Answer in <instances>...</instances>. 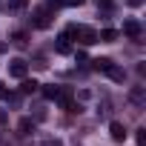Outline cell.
Returning <instances> with one entry per match:
<instances>
[{"label":"cell","instance_id":"1","mask_svg":"<svg viewBox=\"0 0 146 146\" xmlns=\"http://www.w3.org/2000/svg\"><path fill=\"white\" fill-rule=\"evenodd\" d=\"M66 35H69L72 40H78L80 46H95V43H98V32H95L92 26H83V23H72V26L66 29Z\"/></svg>","mask_w":146,"mask_h":146},{"label":"cell","instance_id":"2","mask_svg":"<svg viewBox=\"0 0 146 146\" xmlns=\"http://www.w3.org/2000/svg\"><path fill=\"white\" fill-rule=\"evenodd\" d=\"M52 17H54V9H52V6H37L35 15H32V23H35L37 29H49V26H52Z\"/></svg>","mask_w":146,"mask_h":146},{"label":"cell","instance_id":"3","mask_svg":"<svg viewBox=\"0 0 146 146\" xmlns=\"http://www.w3.org/2000/svg\"><path fill=\"white\" fill-rule=\"evenodd\" d=\"M123 35H126V37H132V40H140V35H143V26H140V20H135V17L123 20Z\"/></svg>","mask_w":146,"mask_h":146},{"label":"cell","instance_id":"4","mask_svg":"<svg viewBox=\"0 0 146 146\" xmlns=\"http://www.w3.org/2000/svg\"><path fill=\"white\" fill-rule=\"evenodd\" d=\"M26 72H29V63L23 60V57H15V60H9V75L12 78H26Z\"/></svg>","mask_w":146,"mask_h":146},{"label":"cell","instance_id":"5","mask_svg":"<svg viewBox=\"0 0 146 146\" xmlns=\"http://www.w3.org/2000/svg\"><path fill=\"white\" fill-rule=\"evenodd\" d=\"M109 135H112L115 143H123V140H126V129H123V123L112 120V123H109Z\"/></svg>","mask_w":146,"mask_h":146},{"label":"cell","instance_id":"6","mask_svg":"<svg viewBox=\"0 0 146 146\" xmlns=\"http://www.w3.org/2000/svg\"><path fill=\"white\" fill-rule=\"evenodd\" d=\"M106 75H109L115 83H123V80H126V69H123V66H117V63H109Z\"/></svg>","mask_w":146,"mask_h":146},{"label":"cell","instance_id":"7","mask_svg":"<svg viewBox=\"0 0 146 146\" xmlns=\"http://www.w3.org/2000/svg\"><path fill=\"white\" fill-rule=\"evenodd\" d=\"M129 100H132L135 106H146V89H143V86H135V89L129 92Z\"/></svg>","mask_w":146,"mask_h":146},{"label":"cell","instance_id":"8","mask_svg":"<svg viewBox=\"0 0 146 146\" xmlns=\"http://www.w3.org/2000/svg\"><path fill=\"white\" fill-rule=\"evenodd\" d=\"M32 132H35V120H32V117H20V120H17V135L26 137V135H32Z\"/></svg>","mask_w":146,"mask_h":146},{"label":"cell","instance_id":"9","mask_svg":"<svg viewBox=\"0 0 146 146\" xmlns=\"http://www.w3.org/2000/svg\"><path fill=\"white\" fill-rule=\"evenodd\" d=\"M69 40H72V37H69V35L63 32V35L57 37V43H54V49H57L60 54H69V52H72V43H69Z\"/></svg>","mask_w":146,"mask_h":146},{"label":"cell","instance_id":"10","mask_svg":"<svg viewBox=\"0 0 146 146\" xmlns=\"http://www.w3.org/2000/svg\"><path fill=\"white\" fill-rule=\"evenodd\" d=\"M37 86H40L37 80H29V78H23V83H20V92H23V95H32V92H37Z\"/></svg>","mask_w":146,"mask_h":146},{"label":"cell","instance_id":"11","mask_svg":"<svg viewBox=\"0 0 146 146\" xmlns=\"http://www.w3.org/2000/svg\"><path fill=\"white\" fill-rule=\"evenodd\" d=\"M12 43L23 49V46H29V35H26V32H15V35H12Z\"/></svg>","mask_w":146,"mask_h":146},{"label":"cell","instance_id":"12","mask_svg":"<svg viewBox=\"0 0 146 146\" xmlns=\"http://www.w3.org/2000/svg\"><path fill=\"white\" fill-rule=\"evenodd\" d=\"M109 63H112L109 57H95V60H92V69H95V72H106Z\"/></svg>","mask_w":146,"mask_h":146},{"label":"cell","instance_id":"13","mask_svg":"<svg viewBox=\"0 0 146 146\" xmlns=\"http://www.w3.org/2000/svg\"><path fill=\"white\" fill-rule=\"evenodd\" d=\"M43 95H46L49 100H57V95H60V86H54V83H49V86H43Z\"/></svg>","mask_w":146,"mask_h":146},{"label":"cell","instance_id":"14","mask_svg":"<svg viewBox=\"0 0 146 146\" xmlns=\"http://www.w3.org/2000/svg\"><path fill=\"white\" fill-rule=\"evenodd\" d=\"M115 37H117V32H115V29H103V32L98 35V40H103V43H112Z\"/></svg>","mask_w":146,"mask_h":146},{"label":"cell","instance_id":"15","mask_svg":"<svg viewBox=\"0 0 146 146\" xmlns=\"http://www.w3.org/2000/svg\"><path fill=\"white\" fill-rule=\"evenodd\" d=\"M86 0H60V6H83Z\"/></svg>","mask_w":146,"mask_h":146},{"label":"cell","instance_id":"16","mask_svg":"<svg viewBox=\"0 0 146 146\" xmlns=\"http://www.w3.org/2000/svg\"><path fill=\"white\" fill-rule=\"evenodd\" d=\"M26 0H9V9H23Z\"/></svg>","mask_w":146,"mask_h":146},{"label":"cell","instance_id":"17","mask_svg":"<svg viewBox=\"0 0 146 146\" xmlns=\"http://www.w3.org/2000/svg\"><path fill=\"white\" fill-rule=\"evenodd\" d=\"M115 0H98V9H112Z\"/></svg>","mask_w":146,"mask_h":146},{"label":"cell","instance_id":"18","mask_svg":"<svg viewBox=\"0 0 146 146\" xmlns=\"http://www.w3.org/2000/svg\"><path fill=\"white\" fill-rule=\"evenodd\" d=\"M146 143V129H137V146Z\"/></svg>","mask_w":146,"mask_h":146},{"label":"cell","instance_id":"19","mask_svg":"<svg viewBox=\"0 0 146 146\" xmlns=\"http://www.w3.org/2000/svg\"><path fill=\"white\" fill-rule=\"evenodd\" d=\"M0 98H9V89H6V83L0 80Z\"/></svg>","mask_w":146,"mask_h":146},{"label":"cell","instance_id":"20","mask_svg":"<svg viewBox=\"0 0 146 146\" xmlns=\"http://www.w3.org/2000/svg\"><path fill=\"white\" fill-rule=\"evenodd\" d=\"M43 146H63V143H60V140H52V137H49V140H46Z\"/></svg>","mask_w":146,"mask_h":146},{"label":"cell","instance_id":"21","mask_svg":"<svg viewBox=\"0 0 146 146\" xmlns=\"http://www.w3.org/2000/svg\"><path fill=\"white\" fill-rule=\"evenodd\" d=\"M126 3H129V6H140V3H143V0H126Z\"/></svg>","mask_w":146,"mask_h":146},{"label":"cell","instance_id":"22","mask_svg":"<svg viewBox=\"0 0 146 146\" xmlns=\"http://www.w3.org/2000/svg\"><path fill=\"white\" fill-rule=\"evenodd\" d=\"M0 6H3V3H0Z\"/></svg>","mask_w":146,"mask_h":146}]
</instances>
